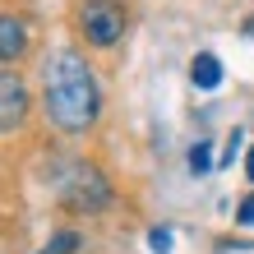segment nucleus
Here are the masks:
<instances>
[{
  "instance_id": "obj_8",
  "label": "nucleus",
  "mask_w": 254,
  "mask_h": 254,
  "mask_svg": "<svg viewBox=\"0 0 254 254\" xmlns=\"http://www.w3.org/2000/svg\"><path fill=\"white\" fill-rule=\"evenodd\" d=\"M148 250H153V254H171V231L153 227V231H148Z\"/></svg>"
},
{
  "instance_id": "obj_6",
  "label": "nucleus",
  "mask_w": 254,
  "mask_h": 254,
  "mask_svg": "<svg viewBox=\"0 0 254 254\" xmlns=\"http://www.w3.org/2000/svg\"><path fill=\"white\" fill-rule=\"evenodd\" d=\"M190 79H194V88L213 93V88L222 83V61H217V56H208V51H199V56H194V65H190Z\"/></svg>"
},
{
  "instance_id": "obj_1",
  "label": "nucleus",
  "mask_w": 254,
  "mask_h": 254,
  "mask_svg": "<svg viewBox=\"0 0 254 254\" xmlns=\"http://www.w3.org/2000/svg\"><path fill=\"white\" fill-rule=\"evenodd\" d=\"M42 102L56 129L65 134H83L102 111V93H97V74L88 69L79 51H51L42 65Z\"/></svg>"
},
{
  "instance_id": "obj_10",
  "label": "nucleus",
  "mask_w": 254,
  "mask_h": 254,
  "mask_svg": "<svg viewBox=\"0 0 254 254\" xmlns=\"http://www.w3.org/2000/svg\"><path fill=\"white\" fill-rule=\"evenodd\" d=\"M245 143V134L241 129H231V139H227V153H222V167H227V162H236V148Z\"/></svg>"
},
{
  "instance_id": "obj_13",
  "label": "nucleus",
  "mask_w": 254,
  "mask_h": 254,
  "mask_svg": "<svg viewBox=\"0 0 254 254\" xmlns=\"http://www.w3.org/2000/svg\"><path fill=\"white\" fill-rule=\"evenodd\" d=\"M42 254H47V250H42Z\"/></svg>"
},
{
  "instance_id": "obj_3",
  "label": "nucleus",
  "mask_w": 254,
  "mask_h": 254,
  "mask_svg": "<svg viewBox=\"0 0 254 254\" xmlns=\"http://www.w3.org/2000/svg\"><path fill=\"white\" fill-rule=\"evenodd\" d=\"M79 28L93 47H116L125 37V9L116 0H83L79 9Z\"/></svg>"
},
{
  "instance_id": "obj_9",
  "label": "nucleus",
  "mask_w": 254,
  "mask_h": 254,
  "mask_svg": "<svg viewBox=\"0 0 254 254\" xmlns=\"http://www.w3.org/2000/svg\"><path fill=\"white\" fill-rule=\"evenodd\" d=\"M69 250H79V236H69V231H65V236H56V241L47 245V254H69Z\"/></svg>"
},
{
  "instance_id": "obj_11",
  "label": "nucleus",
  "mask_w": 254,
  "mask_h": 254,
  "mask_svg": "<svg viewBox=\"0 0 254 254\" xmlns=\"http://www.w3.org/2000/svg\"><path fill=\"white\" fill-rule=\"evenodd\" d=\"M236 222H241V227H254V194H250L241 208H236Z\"/></svg>"
},
{
  "instance_id": "obj_5",
  "label": "nucleus",
  "mask_w": 254,
  "mask_h": 254,
  "mask_svg": "<svg viewBox=\"0 0 254 254\" xmlns=\"http://www.w3.org/2000/svg\"><path fill=\"white\" fill-rule=\"evenodd\" d=\"M23 51H28V28H23V19L0 14V65H5V61H19Z\"/></svg>"
},
{
  "instance_id": "obj_2",
  "label": "nucleus",
  "mask_w": 254,
  "mask_h": 254,
  "mask_svg": "<svg viewBox=\"0 0 254 254\" xmlns=\"http://www.w3.org/2000/svg\"><path fill=\"white\" fill-rule=\"evenodd\" d=\"M56 199H61L69 213H97V208L111 203V185L107 176L88 162H69V167L56 176Z\"/></svg>"
},
{
  "instance_id": "obj_7",
  "label": "nucleus",
  "mask_w": 254,
  "mask_h": 254,
  "mask_svg": "<svg viewBox=\"0 0 254 254\" xmlns=\"http://www.w3.org/2000/svg\"><path fill=\"white\" fill-rule=\"evenodd\" d=\"M208 153H213V143H203V139H199V143L190 148V171H199V176H203L208 167H213V157H208Z\"/></svg>"
},
{
  "instance_id": "obj_12",
  "label": "nucleus",
  "mask_w": 254,
  "mask_h": 254,
  "mask_svg": "<svg viewBox=\"0 0 254 254\" xmlns=\"http://www.w3.org/2000/svg\"><path fill=\"white\" fill-rule=\"evenodd\" d=\"M245 176L254 181V148H250V157H245Z\"/></svg>"
},
{
  "instance_id": "obj_4",
  "label": "nucleus",
  "mask_w": 254,
  "mask_h": 254,
  "mask_svg": "<svg viewBox=\"0 0 254 254\" xmlns=\"http://www.w3.org/2000/svg\"><path fill=\"white\" fill-rule=\"evenodd\" d=\"M28 116V88L14 69H0V134L19 129Z\"/></svg>"
}]
</instances>
